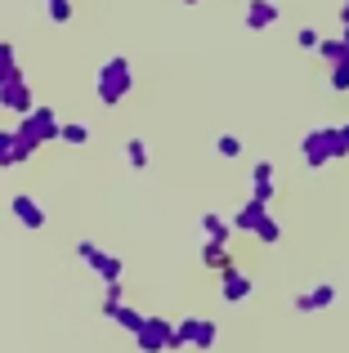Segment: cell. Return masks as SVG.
Instances as JSON below:
<instances>
[{
  "instance_id": "3",
  "label": "cell",
  "mask_w": 349,
  "mask_h": 353,
  "mask_svg": "<svg viewBox=\"0 0 349 353\" xmlns=\"http://www.w3.org/2000/svg\"><path fill=\"white\" fill-rule=\"evenodd\" d=\"M50 18H54V23H68V18H72V5H68V0H50Z\"/></svg>"
},
{
  "instance_id": "2",
  "label": "cell",
  "mask_w": 349,
  "mask_h": 353,
  "mask_svg": "<svg viewBox=\"0 0 349 353\" xmlns=\"http://www.w3.org/2000/svg\"><path fill=\"white\" fill-rule=\"evenodd\" d=\"M246 23H251V27L278 23V5H273V0H251V9H246Z\"/></svg>"
},
{
  "instance_id": "7",
  "label": "cell",
  "mask_w": 349,
  "mask_h": 353,
  "mask_svg": "<svg viewBox=\"0 0 349 353\" xmlns=\"http://www.w3.org/2000/svg\"><path fill=\"white\" fill-rule=\"evenodd\" d=\"M183 5H197V0H183Z\"/></svg>"
},
{
  "instance_id": "6",
  "label": "cell",
  "mask_w": 349,
  "mask_h": 353,
  "mask_svg": "<svg viewBox=\"0 0 349 353\" xmlns=\"http://www.w3.org/2000/svg\"><path fill=\"white\" fill-rule=\"evenodd\" d=\"M341 18H345V27H349V0H345V9H341Z\"/></svg>"
},
{
  "instance_id": "8",
  "label": "cell",
  "mask_w": 349,
  "mask_h": 353,
  "mask_svg": "<svg viewBox=\"0 0 349 353\" xmlns=\"http://www.w3.org/2000/svg\"><path fill=\"white\" fill-rule=\"evenodd\" d=\"M345 45H349V36H345Z\"/></svg>"
},
{
  "instance_id": "4",
  "label": "cell",
  "mask_w": 349,
  "mask_h": 353,
  "mask_svg": "<svg viewBox=\"0 0 349 353\" xmlns=\"http://www.w3.org/2000/svg\"><path fill=\"white\" fill-rule=\"evenodd\" d=\"M300 45H305V50H314V45H323V41H318L314 27H305V32H300Z\"/></svg>"
},
{
  "instance_id": "5",
  "label": "cell",
  "mask_w": 349,
  "mask_h": 353,
  "mask_svg": "<svg viewBox=\"0 0 349 353\" xmlns=\"http://www.w3.org/2000/svg\"><path fill=\"white\" fill-rule=\"evenodd\" d=\"M18 210H23V219H27V224H36V219H41V215L32 210V201H18Z\"/></svg>"
},
{
  "instance_id": "1",
  "label": "cell",
  "mask_w": 349,
  "mask_h": 353,
  "mask_svg": "<svg viewBox=\"0 0 349 353\" xmlns=\"http://www.w3.org/2000/svg\"><path fill=\"white\" fill-rule=\"evenodd\" d=\"M126 85H130V63H126V59H112V63H108V72H103V94L117 99Z\"/></svg>"
}]
</instances>
